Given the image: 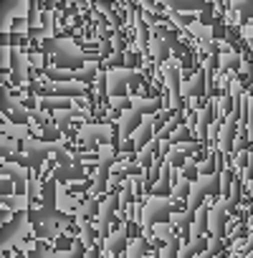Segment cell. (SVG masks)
Returning a JSON list of instances; mask_svg holds the SVG:
<instances>
[{"instance_id": "4", "label": "cell", "mask_w": 253, "mask_h": 258, "mask_svg": "<svg viewBox=\"0 0 253 258\" xmlns=\"http://www.w3.org/2000/svg\"><path fill=\"white\" fill-rule=\"evenodd\" d=\"M205 220H208V213H205V210H200V213H198V220H195V226H192V233H195V236H200V233H202Z\"/></svg>"}, {"instance_id": "2", "label": "cell", "mask_w": 253, "mask_h": 258, "mask_svg": "<svg viewBox=\"0 0 253 258\" xmlns=\"http://www.w3.org/2000/svg\"><path fill=\"white\" fill-rule=\"evenodd\" d=\"M223 226H226V210L218 205L213 213H210V231H213V236H220Z\"/></svg>"}, {"instance_id": "5", "label": "cell", "mask_w": 253, "mask_h": 258, "mask_svg": "<svg viewBox=\"0 0 253 258\" xmlns=\"http://www.w3.org/2000/svg\"><path fill=\"white\" fill-rule=\"evenodd\" d=\"M233 8L240 10V13H243V10H250V8H253V0H233Z\"/></svg>"}, {"instance_id": "8", "label": "cell", "mask_w": 253, "mask_h": 258, "mask_svg": "<svg viewBox=\"0 0 253 258\" xmlns=\"http://www.w3.org/2000/svg\"><path fill=\"white\" fill-rule=\"evenodd\" d=\"M248 35H253V23H250V28H248Z\"/></svg>"}, {"instance_id": "7", "label": "cell", "mask_w": 253, "mask_h": 258, "mask_svg": "<svg viewBox=\"0 0 253 258\" xmlns=\"http://www.w3.org/2000/svg\"><path fill=\"white\" fill-rule=\"evenodd\" d=\"M140 253H142V243H137V246L132 248V258H140Z\"/></svg>"}, {"instance_id": "6", "label": "cell", "mask_w": 253, "mask_h": 258, "mask_svg": "<svg viewBox=\"0 0 253 258\" xmlns=\"http://www.w3.org/2000/svg\"><path fill=\"white\" fill-rule=\"evenodd\" d=\"M164 258H175V241H170V246L164 251Z\"/></svg>"}, {"instance_id": "3", "label": "cell", "mask_w": 253, "mask_h": 258, "mask_svg": "<svg viewBox=\"0 0 253 258\" xmlns=\"http://www.w3.org/2000/svg\"><path fill=\"white\" fill-rule=\"evenodd\" d=\"M200 89H202V76H200V73H198L195 79H190V81L182 86V91H185V94H198Z\"/></svg>"}, {"instance_id": "1", "label": "cell", "mask_w": 253, "mask_h": 258, "mask_svg": "<svg viewBox=\"0 0 253 258\" xmlns=\"http://www.w3.org/2000/svg\"><path fill=\"white\" fill-rule=\"evenodd\" d=\"M233 139H236V119L228 117V119L223 122V132H220V150H223V152L233 150Z\"/></svg>"}]
</instances>
